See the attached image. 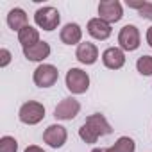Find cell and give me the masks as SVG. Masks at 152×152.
<instances>
[{
    "mask_svg": "<svg viewBox=\"0 0 152 152\" xmlns=\"http://www.w3.org/2000/svg\"><path fill=\"white\" fill-rule=\"evenodd\" d=\"M11 63V52L7 48H0V66L6 68Z\"/></svg>",
    "mask_w": 152,
    "mask_h": 152,
    "instance_id": "obj_21",
    "label": "cell"
},
{
    "mask_svg": "<svg viewBox=\"0 0 152 152\" xmlns=\"http://www.w3.org/2000/svg\"><path fill=\"white\" fill-rule=\"evenodd\" d=\"M113 152H134L136 150V143H134V140L132 138H129V136H120L116 141H115V145L113 147H109Z\"/></svg>",
    "mask_w": 152,
    "mask_h": 152,
    "instance_id": "obj_17",
    "label": "cell"
},
{
    "mask_svg": "<svg viewBox=\"0 0 152 152\" xmlns=\"http://www.w3.org/2000/svg\"><path fill=\"white\" fill-rule=\"evenodd\" d=\"M138 13H140L141 18H145V20H152V2H145L143 7H141Z\"/></svg>",
    "mask_w": 152,
    "mask_h": 152,
    "instance_id": "obj_20",
    "label": "cell"
},
{
    "mask_svg": "<svg viewBox=\"0 0 152 152\" xmlns=\"http://www.w3.org/2000/svg\"><path fill=\"white\" fill-rule=\"evenodd\" d=\"M7 25H9V29L11 31H16V32H20L23 27H27L29 23H27V13L22 9V7H15V9H11L9 13H7Z\"/></svg>",
    "mask_w": 152,
    "mask_h": 152,
    "instance_id": "obj_15",
    "label": "cell"
},
{
    "mask_svg": "<svg viewBox=\"0 0 152 152\" xmlns=\"http://www.w3.org/2000/svg\"><path fill=\"white\" fill-rule=\"evenodd\" d=\"M0 152H18V141L15 136H2L0 138Z\"/></svg>",
    "mask_w": 152,
    "mask_h": 152,
    "instance_id": "obj_19",
    "label": "cell"
},
{
    "mask_svg": "<svg viewBox=\"0 0 152 152\" xmlns=\"http://www.w3.org/2000/svg\"><path fill=\"white\" fill-rule=\"evenodd\" d=\"M106 152H113V150H111V148H106Z\"/></svg>",
    "mask_w": 152,
    "mask_h": 152,
    "instance_id": "obj_25",
    "label": "cell"
},
{
    "mask_svg": "<svg viewBox=\"0 0 152 152\" xmlns=\"http://www.w3.org/2000/svg\"><path fill=\"white\" fill-rule=\"evenodd\" d=\"M145 39H147V43H148V47L152 48V25L147 29V32H145Z\"/></svg>",
    "mask_w": 152,
    "mask_h": 152,
    "instance_id": "obj_22",
    "label": "cell"
},
{
    "mask_svg": "<svg viewBox=\"0 0 152 152\" xmlns=\"http://www.w3.org/2000/svg\"><path fill=\"white\" fill-rule=\"evenodd\" d=\"M32 81L38 88H52L59 81V70L54 64L41 63L36 66V70L32 73Z\"/></svg>",
    "mask_w": 152,
    "mask_h": 152,
    "instance_id": "obj_5",
    "label": "cell"
},
{
    "mask_svg": "<svg viewBox=\"0 0 152 152\" xmlns=\"http://www.w3.org/2000/svg\"><path fill=\"white\" fill-rule=\"evenodd\" d=\"M45 113L47 111L41 102L29 100V102L22 104V107L18 109V120L25 125H38L45 118Z\"/></svg>",
    "mask_w": 152,
    "mask_h": 152,
    "instance_id": "obj_4",
    "label": "cell"
},
{
    "mask_svg": "<svg viewBox=\"0 0 152 152\" xmlns=\"http://www.w3.org/2000/svg\"><path fill=\"white\" fill-rule=\"evenodd\" d=\"M75 57L81 64H86V66H91L99 61V48L95 43L91 41H83L77 50H75Z\"/></svg>",
    "mask_w": 152,
    "mask_h": 152,
    "instance_id": "obj_12",
    "label": "cell"
},
{
    "mask_svg": "<svg viewBox=\"0 0 152 152\" xmlns=\"http://www.w3.org/2000/svg\"><path fill=\"white\" fill-rule=\"evenodd\" d=\"M34 23H36L39 29H43V31H47V32H52V31H56V29L59 27V23H61V15H59V11H57L56 7L45 6V7H39V9L34 13Z\"/></svg>",
    "mask_w": 152,
    "mask_h": 152,
    "instance_id": "obj_3",
    "label": "cell"
},
{
    "mask_svg": "<svg viewBox=\"0 0 152 152\" xmlns=\"http://www.w3.org/2000/svg\"><path fill=\"white\" fill-rule=\"evenodd\" d=\"M90 75L88 72H84L83 68H70L66 72V77H64V84L66 90L72 95H83L90 90Z\"/></svg>",
    "mask_w": 152,
    "mask_h": 152,
    "instance_id": "obj_2",
    "label": "cell"
},
{
    "mask_svg": "<svg viewBox=\"0 0 152 152\" xmlns=\"http://www.w3.org/2000/svg\"><path fill=\"white\" fill-rule=\"evenodd\" d=\"M50 52H52V48H50V45H48L47 41H39V43H36V45H32V47L23 48L25 59H27V61H32V63H39V64L50 56Z\"/></svg>",
    "mask_w": 152,
    "mask_h": 152,
    "instance_id": "obj_14",
    "label": "cell"
},
{
    "mask_svg": "<svg viewBox=\"0 0 152 152\" xmlns=\"http://www.w3.org/2000/svg\"><path fill=\"white\" fill-rule=\"evenodd\" d=\"M102 63L109 70H120L125 64V52L120 47H107L102 52Z\"/></svg>",
    "mask_w": 152,
    "mask_h": 152,
    "instance_id": "obj_10",
    "label": "cell"
},
{
    "mask_svg": "<svg viewBox=\"0 0 152 152\" xmlns=\"http://www.w3.org/2000/svg\"><path fill=\"white\" fill-rule=\"evenodd\" d=\"M113 132V127L111 124L107 122V118L100 113H93L86 118V122L81 125L79 129V138L88 143V145H93L99 141V138L102 136H107Z\"/></svg>",
    "mask_w": 152,
    "mask_h": 152,
    "instance_id": "obj_1",
    "label": "cell"
},
{
    "mask_svg": "<svg viewBox=\"0 0 152 152\" xmlns=\"http://www.w3.org/2000/svg\"><path fill=\"white\" fill-rule=\"evenodd\" d=\"M91 152H106V148H93Z\"/></svg>",
    "mask_w": 152,
    "mask_h": 152,
    "instance_id": "obj_24",
    "label": "cell"
},
{
    "mask_svg": "<svg viewBox=\"0 0 152 152\" xmlns=\"http://www.w3.org/2000/svg\"><path fill=\"white\" fill-rule=\"evenodd\" d=\"M141 45V34H140V29L132 23H127L120 29L118 32V47L124 50V52H134L138 50Z\"/></svg>",
    "mask_w": 152,
    "mask_h": 152,
    "instance_id": "obj_6",
    "label": "cell"
},
{
    "mask_svg": "<svg viewBox=\"0 0 152 152\" xmlns=\"http://www.w3.org/2000/svg\"><path fill=\"white\" fill-rule=\"evenodd\" d=\"M86 31H88V34H90L93 39H99V41H106V39L113 34V27H111L107 22L100 20L99 16H97V18H91V20L88 22Z\"/></svg>",
    "mask_w": 152,
    "mask_h": 152,
    "instance_id": "obj_13",
    "label": "cell"
},
{
    "mask_svg": "<svg viewBox=\"0 0 152 152\" xmlns=\"http://www.w3.org/2000/svg\"><path fill=\"white\" fill-rule=\"evenodd\" d=\"M99 18L107 22L109 25L118 23L124 18V7L118 0H102L99 4Z\"/></svg>",
    "mask_w": 152,
    "mask_h": 152,
    "instance_id": "obj_7",
    "label": "cell"
},
{
    "mask_svg": "<svg viewBox=\"0 0 152 152\" xmlns=\"http://www.w3.org/2000/svg\"><path fill=\"white\" fill-rule=\"evenodd\" d=\"M79 113H81V102H79L77 99H73V97L63 99V100L56 106V109H54L56 120H61V122L73 120Z\"/></svg>",
    "mask_w": 152,
    "mask_h": 152,
    "instance_id": "obj_8",
    "label": "cell"
},
{
    "mask_svg": "<svg viewBox=\"0 0 152 152\" xmlns=\"http://www.w3.org/2000/svg\"><path fill=\"white\" fill-rule=\"evenodd\" d=\"M68 140V131L61 124H52L43 131V141L50 148H61Z\"/></svg>",
    "mask_w": 152,
    "mask_h": 152,
    "instance_id": "obj_9",
    "label": "cell"
},
{
    "mask_svg": "<svg viewBox=\"0 0 152 152\" xmlns=\"http://www.w3.org/2000/svg\"><path fill=\"white\" fill-rule=\"evenodd\" d=\"M136 70H138L140 75L150 77V75H152V56H141V57H138Z\"/></svg>",
    "mask_w": 152,
    "mask_h": 152,
    "instance_id": "obj_18",
    "label": "cell"
},
{
    "mask_svg": "<svg viewBox=\"0 0 152 152\" xmlns=\"http://www.w3.org/2000/svg\"><path fill=\"white\" fill-rule=\"evenodd\" d=\"M59 39L61 43L64 45H81L83 43V29L79 23H75V22H70L66 25L61 27L59 31Z\"/></svg>",
    "mask_w": 152,
    "mask_h": 152,
    "instance_id": "obj_11",
    "label": "cell"
},
{
    "mask_svg": "<svg viewBox=\"0 0 152 152\" xmlns=\"http://www.w3.org/2000/svg\"><path fill=\"white\" fill-rule=\"evenodd\" d=\"M18 41H20L22 48H27V47L36 45V43L41 41V39H39V31H38L36 27H32V25H27V27H23V29L18 32Z\"/></svg>",
    "mask_w": 152,
    "mask_h": 152,
    "instance_id": "obj_16",
    "label": "cell"
},
{
    "mask_svg": "<svg viewBox=\"0 0 152 152\" xmlns=\"http://www.w3.org/2000/svg\"><path fill=\"white\" fill-rule=\"evenodd\" d=\"M23 152H45V150H43L41 147H38V145H29Z\"/></svg>",
    "mask_w": 152,
    "mask_h": 152,
    "instance_id": "obj_23",
    "label": "cell"
}]
</instances>
